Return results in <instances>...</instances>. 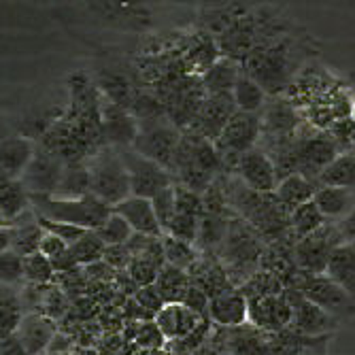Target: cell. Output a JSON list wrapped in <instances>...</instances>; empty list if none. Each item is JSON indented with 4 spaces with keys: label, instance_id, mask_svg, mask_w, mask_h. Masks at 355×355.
I'll use <instances>...</instances> for the list:
<instances>
[{
    "label": "cell",
    "instance_id": "cell-52",
    "mask_svg": "<svg viewBox=\"0 0 355 355\" xmlns=\"http://www.w3.org/2000/svg\"><path fill=\"white\" fill-rule=\"evenodd\" d=\"M351 119H353V123H355V98H353V105H351Z\"/></svg>",
    "mask_w": 355,
    "mask_h": 355
},
{
    "label": "cell",
    "instance_id": "cell-46",
    "mask_svg": "<svg viewBox=\"0 0 355 355\" xmlns=\"http://www.w3.org/2000/svg\"><path fill=\"white\" fill-rule=\"evenodd\" d=\"M139 340H141L143 345H147V347H157V345H162L164 334H162V330L157 328L155 321L151 319L147 326H143V330H141V334H139Z\"/></svg>",
    "mask_w": 355,
    "mask_h": 355
},
{
    "label": "cell",
    "instance_id": "cell-49",
    "mask_svg": "<svg viewBox=\"0 0 355 355\" xmlns=\"http://www.w3.org/2000/svg\"><path fill=\"white\" fill-rule=\"evenodd\" d=\"M11 249V225H0V253Z\"/></svg>",
    "mask_w": 355,
    "mask_h": 355
},
{
    "label": "cell",
    "instance_id": "cell-4",
    "mask_svg": "<svg viewBox=\"0 0 355 355\" xmlns=\"http://www.w3.org/2000/svg\"><path fill=\"white\" fill-rule=\"evenodd\" d=\"M89 168V193L101 198L109 207L119 205L123 198L132 196L130 177L117 147H107L98 153H92L87 162Z\"/></svg>",
    "mask_w": 355,
    "mask_h": 355
},
{
    "label": "cell",
    "instance_id": "cell-28",
    "mask_svg": "<svg viewBox=\"0 0 355 355\" xmlns=\"http://www.w3.org/2000/svg\"><path fill=\"white\" fill-rule=\"evenodd\" d=\"M89 193V168L81 162L64 164L60 183L51 196L55 198H83Z\"/></svg>",
    "mask_w": 355,
    "mask_h": 355
},
{
    "label": "cell",
    "instance_id": "cell-13",
    "mask_svg": "<svg viewBox=\"0 0 355 355\" xmlns=\"http://www.w3.org/2000/svg\"><path fill=\"white\" fill-rule=\"evenodd\" d=\"M62 171H64V164L58 157V153L37 151L19 179L30 191V196H37V193H41V196H51L60 183Z\"/></svg>",
    "mask_w": 355,
    "mask_h": 355
},
{
    "label": "cell",
    "instance_id": "cell-9",
    "mask_svg": "<svg viewBox=\"0 0 355 355\" xmlns=\"http://www.w3.org/2000/svg\"><path fill=\"white\" fill-rule=\"evenodd\" d=\"M343 243L336 223L326 221L319 230L302 236L294 245V262L304 272H326L332 251Z\"/></svg>",
    "mask_w": 355,
    "mask_h": 355
},
{
    "label": "cell",
    "instance_id": "cell-47",
    "mask_svg": "<svg viewBox=\"0 0 355 355\" xmlns=\"http://www.w3.org/2000/svg\"><path fill=\"white\" fill-rule=\"evenodd\" d=\"M0 355H28L15 334L0 338Z\"/></svg>",
    "mask_w": 355,
    "mask_h": 355
},
{
    "label": "cell",
    "instance_id": "cell-29",
    "mask_svg": "<svg viewBox=\"0 0 355 355\" xmlns=\"http://www.w3.org/2000/svg\"><path fill=\"white\" fill-rule=\"evenodd\" d=\"M232 98H234V105H236L239 111L262 113V109L266 107L270 96L262 89L260 83L243 71L236 85H234V89H232Z\"/></svg>",
    "mask_w": 355,
    "mask_h": 355
},
{
    "label": "cell",
    "instance_id": "cell-34",
    "mask_svg": "<svg viewBox=\"0 0 355 355\" xmlns=\"http://www.w3.org/2000/svg\"><path fill=\"white\" fill-rule=\"evenodd\" d=\"M162 247H164V257L166 262L173 266H179L183 270H189L193 264L200 260L198 249L193 247V243L175 239L171 234H162Z\"/></svg>",
    "mask_w": 355,
    "mask_h": 355
},
{
    "label": "cell",
    "instance_id": "cell-10",
    "mask_svg": "<svg viewBox=\"0 0 355 355\" xmlns=\"http://www.w3.org/2000/svg\"><path fill=\"white\" fill-rule=\"evenodd\" d=\"M285 294L289 298V304H292V324H289V328L294 332L304 336H332L338 330L340 321L319 304L304 298L298 289L285 287Z\"/></svg>",
    "mask_w": 355,
    "mask_h": 355
},
{
    "label": "cell",
    "instance_id": "cell-17",
    "mask_svg": "<svg viewBox=\"0 0 355 355\" xmlns=\"http://www.w3.org/2000/svg\"><path fill=\"white\" fill-rule=\"evenodd\" d=\"M153 321L157 324V328L162 330L164 338L179 340V338H187L189 334H193V330L202 324V315L191 311L183 302H166L155 313Z\"/></svg>",
    "mask_w": 355,
    "mask_h": 355
},
{
    "label": "cell",
    "instance_id": "cell-12",
    "mask_svg": "<svg viewBox=\"0 0 355 355\" xmlns=\"http://www.w3.org/2000/svg\"><path fill=\"white\" fill-rule=\"evenodd\" d=\"M232 173L255 191H275L279 185V175L272 157L257 145L239 155Z\"/></svg>",
    "mask_w": 355,
    "mask_h": 355
},
{
    "label": "cell",
    "instance_id": "cell-41",
    "mask_svg": "<svg viewBox=\"0 0 355 355\" xmlns=\"http://www.w3.org/2000/svg\"><path fill=\"white\" fill-rule=\"evenodd\" d=\"M24 281V272H21V255H17L15 251H5L0 253V283L7 285H15Z\"/></svg>",
    "mask_w": 355,
    "mask_h": 355
},
{
    "label": "cell",
    "instance_id": "cell-53",
    "mask_svg": "<svg viewBox=\"0 0 355 355\" xmlns=\"http://www.w3.org/2000/svg\"><path fill=\"white\" fill-rule=\"evenodd\" d=\"M351 149L355 151V137H353V143H351Z\"/></svg>",
    "mask_w": 355,
    "mask_h": 355
},
{
    "label": "cell",
    "instance_id": "cell-20",
    "mask_svg": "<svg viewBox=\"0 0 355 355\" xmlns=\"http://www.w3.org/2000/svg\"><path fill=\"white\" fill-rule=\"evenodd\" d=\"M113 211L119 213L128 223H130L135 232L162 236V225H159V221H157V215H155L151 198L128 196L119 205H115Z\"/></svg>",
    "mask_w": 355,
    "mask_h": 355
},
{
    "label": "cell",
    "instance_id": "cell-24",
    "mask_svg": "<svg viewBox=\"0 0 355 355\" xmlns=\"http://www.w3.org/2000/svg\"><path fill=\"white\" fill-rule=\"evenodd\" d=\"M241 73H243L241 62H236L228 55H221L200 75V81H202V87L209 96L232 94Z\"/></svg>",
    "mask_w": 355,
    "mask_h": 355
},
{
    "label": "cell",
    "instance_id": "cell-55",
    "mask_svg": "<svg viewBox=\"0 0 355 355\" xmlns=\"http://www.w3.org/2000/svg\"><path fill=\"white\" fill-rule=\"evenodd\" d=\"M351 247H353V249H355V241H351Z\"/></svg>",
    "mask_w": 355,
    "mask_h": 355
},
{
    "label": "cell",
    "instance_id": "cell-16",
    "mask_svg": "<svg viewBox=\"0 0 355 355\" xmlns=\"http://www.w3.org/2000/svg\"><path fill=\"white\" fill-rule=\"evenodd\" d=\"M225 355H266L268 332L260 330L253 324H241L234 328H221L217 336Z\"/></svg>",
    "mask_w": 355,
    "mask_h": 355
},
{
    "label": "cell",
    "instance_id": "cell-3",
    "mask_svg": "<svg viewBox=\"0 0 355 355\" xmlns=\"http://www.w3.org/2000/svg\"><path fill=\"white\" fill-rule=\"evenodd\" d=\"M32 211L41 217L64 221V223H75L87 230H96L98 225L109 217L113 207L96 198L94 193H87L83 198H55V196H30Z\"/></svg>",
    "mask_w": 355,
    "mask_h": 355
},
{
    "label": "cell",
    "instance_id": "cell-48",
    "mask_svg": "<svg viewBox=\"0 0 355 355\" xmlns=\"http://www.w3.org/2000/svg\"><path fill=\"white\" fill-rule=\"evenodd\" d=\"M336 228H338V232H340V236H343V243L355 241V209H353L343 221L336 223Z\"/></svg>",
    "mask_w": 355,
    "mask_h": 355
},
{
    "label": "cell",
    "instance_id": "cell-25",
    "mask_svg": "<svg viewBox=\"0 0 355 355\" xmlns=\"http://www.w3.org/2000/svg\"><path fill=\"white\" fill-rule=\"evenodd\" d=\"M317 181L300 175V173H294V175H287L285 179L279 181L275 193H277V198L281 200V205L292 213L296 207L309 202L315 198V191H317Z\"/></svg>",
    "mask_w": 355,
    "mask_h": 355
},
{
    "label": "cell",
    "instance_id": "cell-38",
    "mask_svg": "<svg viewBox=\"0 0 355 355\" xmlns=\"http://www.w3.org/2000/svg\"><path fill=\"white\" fill-rule=\"evenodd\" d=\"M198 230H200V217L196 215H185V213H177L171 223L166 225V230L162 234H171L175 239L187 241L196 245L198 241Z\"/></svg>",
    "mask_w": 355,
    "mask_h": 355
},
{
    "label": "cell",
    "instance_id": "cell-30",
    "mask_svg": "<svg viewBox=\"0 0 355 355\" xmlns=\"http://www.w3.org/2000/svg\"><path fill=\"white\" fill-rule=\"evenodd\" d=\"M319 185H336V187H355V151H340L332 162L321 171Z\"/></svg>",
    "mask_w": 355,
    "mask_h": 355
},
{
    "label": "cell",
    "instance_id": "cell-27",
    "mask_svg": "<svg viewBox=\"0 0 355 355\" xmlns=\"http://www.w3.org/2000/svg\"><path fill=\"white\" fill-rule=\"evenodd\" d=\"M155 289L162 296L164 304L166 302H183L187 289L191 285V277L187 270L179 268V266H173V264H164L159 268L157 277H155Z\"/></svg>",
    "mask_w": 355,
    "mask_h": 355
},
{
    "label": "cell",
    "instance_id": "cell-32",
    "mask_svg": "<svg viewBox=\"0 0 355 355\" xmlns=\"http://www.w3.org/2000/svg\"><path fill=\"white\" fill-rule=\"evenodd\" d=\"M32 209L30 191L21 183V179H13L3 191H0V215L5 217L7 225H11L13 219L24 215Z\"/></svg>",
    "mask_w": 355,
    "mask_h": 355
},
{
    "label": "cell",
    "instance_id": "cell-45",
    "mask_svg": "<svg viewBox=\"0 0 355 355\" xmlns=\"http://www.w3.org/2000/svg\"><path fill=\"white\" fill-rule=\"evenodd\" d=\"M132 260V253L128 249V245H107V251H105V260L109 266L113 268H128Z\"/></svg>",
    "mask_w": 355,
    "mask_h": 355
},
{
    "label": "cell",
    "instance_id": "cell-42",
    "mask_svg": "<svg viewBox=\"0 0 355 355\" xmlns=\"http://www.w3.org/2000/svg\"><path fill=\"white\" fill-rule=\"evenodd\" d=\"M135 300L143 306V311L153 319L155 313L164 306V300L159 296V292L155 289V285H139L137 294H135Z\"/></svg>",
    "mask_w": 355,
    "mask_h": 355
},
{
    "label": "cell",
    "instance_id": "cell-18",
    "mask_svg": "<svg viewBox=\"0 0 355 355\" xmlns=\"http://www.w3.org/2000/svg\"><path fill=\"white\" fill-rule=\"evenodd\" d=\"M249 300L239 287H230L209 302V319L217 328H234L247 324Z\"/></svg>",
    "mask_w": 355,
    "mask_h": 355
},
{
    "label": "cell",
    "instance_id": "cell-5",
    "mask_svg": "<svg viewBox=\"0 0 355 355\" xmlns=\"http://www.w3.org/2000/svg\"><path fill=\"white\" fill-rule=\"evenodd\" d=\"M287 287H294L309 298L311 302L319 304L324 311L334 315L340 324L351 317H355V298L340 287L334 279H330L326 272H304L298 270Z\"/></svg>",
    "mask_w": 355,
    "mask_h": 355
},
{
    "label": "cell",
    "instance_id": "cell-7",
    "mask_svg": "<svg viewBox=\"0 0 355 355\" xmlns=\"http://www.w3.org/2000/svg\"><path fill=\"white\" fill-rule=\"evenodd\" d=\"M260 137H262V115L236 109L215 141V147L223 157V166L230 168L232 173L239 155L253 149L260 143Z\"/></svg>",
    "mask_w": 355,
    "mask_h": 355
},
{
    "label": "cell",
    "instance_id": "cell-1",
    "mask_svg": "<svg viewBox=\"0 0 355 355\" xmlns=\"http://www.w3.org/2000/svg\"><path fill=\"white\" fill-rule=\"evenodd\" d=\"M313 53V39L289 30L272 43L255 47L241 67L272 98L289 89L300 71L311 62Z\"/></svg>",
    "mask_w": 355,
    "mask_h": 355
},
{
    "label": "cell",
    "instance_id": "cell-21",
    "mask_svg": "<svg viewBox=\"0 0 355 355\" xmlns=\"http://www.w3.org/2000/svg\"><path fill=\"white\" fill-rule=\"evenodd\" d=\"M313 200L319 207L321 215L326 217V221L338 223L355 209V187L319 185Z\"/></svg>",
    "mask_w": 355,
    "mask_h": 355
},
{
    "label": "cell",
    "instance_id": "cell-44",
    "mask_svg": "<svg viewBox=\"0 0 355 355\" xmlns=\"http://www.w3.org/2000/svg\"><path fill=\"white\" fill-rule=\"evenodd\" d=\"M39 251H41L43 255H47L51 262H55V260H60V257H62L64 253H69V251H71V245H69L67 241H62L60 236L51 234V232H45L43 239H41Z\"/></svg>",
    "mask_w": 355,
    "mask_h": 355
},
{
    "label": "cell",
    "instance_id": "cell-54",
    "mask_svg": "<svg viewBox=\"0 0 355 355\" xmlns=\"http://www.w3.org/2000/svg\"><path fill=\"white\" fill-rule=\"evenodd\" d=\"M3 221H5V217H3V215H0V225H3Z\"/></svg>",
    "mask_w": 355,
    "mask_h": 355
},
{
    "label": "cell",
    "instance_id": "cell-22",
    "mask_svg": "<svg viewBox=\"0 0 355 355\" xmlns=\"http://www.w3.org/2000/svg\"><path fill=\"white\" fill-rule=\"evenodd\" d=\"M37 149L35 143L26 137H5L0 139V171L11 179H19L28 164L32 162Z\"/></svg>",
    "mask_w": 355,
    "mask_h": 355
},
{
    "label": "cell",
    "instance_id": "cell-26",
    "mask_svg": "<svg viewBox=\"0 0 355 355\" xmlns=\"http://www.w3.org/2000/svg\"><path fill=\"white\" fill-rule=\"evenodd\" d=\"M326 275L355 298V249L351 247V243H340L332 251L330 262L326 266Z\"/></svg>",
    "mask_w": 355,
    "mask_h": 355
},
{
    "label": "cell",
    "instance_id": "cell-33",
    "mask_svg": "<svg viewBox=\"0 0 355 355\" xmlns=\"http://www.w3.org/2000/svg\"><path fill=\"white\" fill-rule=\"evenodd\" d=\"M324 223H326V217L321 215V211L315 205V200H309V202L296 207L292 213H289V230H292V234L296 239L313 234Z\"/></svg>",
    "mask_w": 355,
    "mask_h": 355
},
{
    "label": "cell",
    "instance_id": "cell-19",
    "mask_svg": "<svg viewBox=\"0 0 355 355\" xmlns=\"http://www.w3.org/2000/svg\"><path fill=\"white\" fill-rule=\"evenodd\" d=\"M330 336H304L287 328L268 334L266 355H326Z\"/></svg>",
    "mask_w": 355,
    "mask_h": 355
},
{
    "label": "cell",
    "instance_id": "cell-37",
    "mask_svg": "<svg viewBox=\"0 0 355 355\" xmlns=\"http://www.w3.org/2000/svg\"><path fill=\"white\" fill-rule=\"evenodd\" d=\"M96 232H98V236L107 243V245H125L128 241L132 239L135 230L132 225L128 223L119 213L111 211L109 217L96 228Z\"/></svg>",
    "mask_w": 355,
    "mask_h": 355
},
{
    "label": "cell",
    "instance_id": "cell-35",
    "mask_svg": "<svg viewBox=\"0 0 355 355\" xmlns=\"http://www.w3.org/2000/svg\"><path fill=\"white\" fill-rule=\"evenodd\" d=\"M105 251H107V243L98 236L96 230H87L75 245H71V253H73L75 262L79 266H89L96 262H103Z\"/></svg>",
    "mask_w": 355,
    "mask_h": 355
},
{
    "label": "cell",
    "instance_id": "cell-31",
    "mask_svg": "<svg viewBox=\"0 0 355 355\" xmlns=\"http://www.w3.org/2000/svg\"><path fill=\"white\" fill-rule=\"evenodd\" d=\"M24 317L21 296L7 283H0V338L15 334Z\"/></svg>",
    "mask_w": 355,
    "mask_h": 355
},
{
    "label": "cell",
    "instance_id": "cell-11",
    "mask_svg": "<svg viewBox=\"0 0 355 355\" xmlns=\"http://www.w3.org/2000/svg\"><path fill=\"white\" fill-rule=\"evenodd\" d=\"M249 300V317L247 321L260 330L275 334L283 332L292 324V304L285 292L268 294V296H255Z\"/></svg>",
    "mask_w": 355,
    "mask_h": 355
},
{
    "label": "cell",
    "instance_id": "cell-14",
    "mask_svg": "<svg viewBox=\"0 0 355 355\" xmlns=\"http://www.w3.org/2000/svg\"><path fill=\"white\" fill-rule=\"evenodd\" d=\"M55 334H58L55 319L39 311L24 313L19 326L15 330V336L19 338L28 355H45Z\"/></svg>",
    "mask_w": 355,
    "mask_h": 355
},
{
    "label": "cell",
    "instance_id": "cell-39",
    "mask_svg": "<svg viewBox=\"0 0 355 355\" xmlns=\"http://www.w3.org/2000/svg\"><path fill=\"white\" fill-rule=\"evenodd\" d=\"M157 221L162 225V232L166 230V225L171 223V219L177 215V196H175V185L164 187L162 191H157L155 196L151 198Z\"/></svg>",
    "mask_w": 355,
    "mask_h": 355
},
{
    "label": "cell",
    "instance_id": "cell-6",
    "mask_svg": "<svg viewBox=\"0 0 355 355\" xmlns=\"http://www.w3.org/2000/svg\"><path fill=\"white\" fill-rule=\"evenodd\" d=\"M181 137H183L181 128L168 115L139 119V132L132 143V149L155 159L157 164H162L164 168L171 171Z\"/></svg>",
    "mask_w": 355,
    "mask_h": 355
},
{
    "label": "cell",
    "instance_id": "cell-2",
    "mask_svg": "<svg viewBox=\"0 0 355 355\" xmlns=\"http://www.w3.org/2000/svg\"><path fill=\"white\" fill-rule=\"evenodd\" d=\"M266 243L255 228L245 223L243 217H232L228 230L217 247L219 264L234 287H241L253 272L260 270Z\"/></svg>",
    "mask_w": 355,
    "mask_h": 355
},
{
    "label": "cell",
    "instance_id": "cell-8",
    "mask_svg": "<svg viewBox=\"0 0 355 355\" xmlns=\"http://www.w3.org/2000/svg\"><path fill=\"white\" fill-rule=\"evenodd\" d=\"M117 149L121 153L128 177H130L132 196L153 198L157 191H162L164 187H171L177 183L175 175L162 164H157L155 159L139 153L132 147H117Z\"/></svg>",
    "mask_w": 355,
    "mask_h": 355
},
{
    "label": "cell",
    "instance_id": "cell-51",
    "mask_svg": "<svg viewBox=\"0 0 355 355\" xmlns=\"http://www.w3.org/2000/svg\"><path fill=\"white\" fill-rule=\"evenodd\" d=\"M5 137H7V123L0 117V139H5Z\"/></svg>",
    "mask_w": 355,
    "mask_h": 355
},
{
    "label": "cell",
    "instance_id": "cell-43",
    "mask_svg": "<svg viewBox=\"0 0 355 355\" xmlns=\"http://www.w3.org/2000/svg\"><path fill=\"white\" fill-rule=\"evenodd\" d=\"M209 302H211L209 294L205 292V289H202L200 285H196V283L191 281V285H189V289H187V294H185V298H183V304L189 306L191 311H196V313L202 315V317H209Z\"/></svg>",
    "mask_w": 355,
    "mask_h": 355
},
{
    "label": "cell",
    "instance_id": "cell-36",
    "mask_svg": "<svg viewBox=\"0 0 355 355\" xmlns=\"http://www.w3.org/2000/svg\"><path fill=\"white\" fill-rule=\"evenodd\" d=\"M21 272L26 283H35V285H49L55 277V268L51 260L41 251L21 257Z\"/></svg>",
    "mask_w": 355,
    "mask_h": 355
},
{
    "label": "cell",
    "instance_id": "cell-23",
    "mask_svg": "<svg viewBox=\"0 0 355 355\" xmlns=\"http://www.w3.org/2000/svg\"><path fill=\"white\" fill-rule=\"evenodd\" d=\"M45 230L39 223V217L35 211H26L24 215H19L17 219L11 221V251H15L17 255L26 257L30 253H37L41 247V239H43Z\"/></svg>",
    "mask_w": 355,
    "mask_h": 355
},
{
    "label": "cell",
    "instance_id": "cell-50",
    "mask_svg": "<svg viewBox=\"0 0 355 355\" xmlns=\"http://www.w3.org/2000/svg\"><path fill=\"white\" fill-rule=\"evenodd\" d=\"M11 181H13V179H11L9 175H5L3 171H0V191H3V189H5V187L11 183Z\"/></svg>",
    "mask_w": 355,
    "mask_h": 355
},
{
    "label": "cell",
    "instance_id": "cell-15",
    "mask_svg": "<svg viewBox=\"0 0 355 355\" xmlns=\"http://www.w3.org/2000/svg\"><path fill=\"white\" fill-rule=\"evenodd\" d=\"M101 125L113 147H132L139 132V119L109 98L101 105Z\"/></svg>",
    "mask_w": 355,
    "mask_h": 355
},
{
    "label": "cell",
    "instance_id": "cell-40",
    "mask_svg": "<svg viewBox=\"0 0 355 355\" xmlns=\"http://www.w3.org/2000/svg\"><path fill=\"white\" fill-rule=\"evenodd\" d=\"M39 217V223L43 225L45 232H51L55 236H60L62 241H67L69 245H75L85 232L87 228H81V225H75V223H64V221H53V219H47V217Z\"/></svg>",
    "mask_w": 355,
    "mask_h": 355
}]
</instances>
